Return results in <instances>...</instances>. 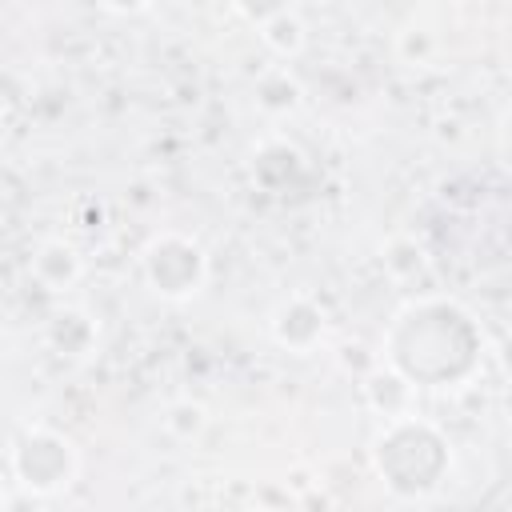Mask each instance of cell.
Here are the masks:
<instances>
[{
    "label": "cell",
    "mask_w": 512,
    "mask_h": 512,
    "mask_svg": "<svg viewBox=\"0 0 512 512\" xmlns=\"http://www.w3.org/2000/svg\"><path fill=\"white\" fill-rule=\"evenodd\" d=\"M476 356H480V332L472 316L444 296H424L404 304L384 336V364L396 368L412 388L456 384L476 368Z\"/></svg>",
    "instance_id": "1"
},
{
    "label": "cell",
    "mask_w": 512,
    "mask_h": 512,
    "mask_svg": "<svg viewBox=\"0 0 512 512\" xmlns=\"http://www.w3.org/2000/svg\"><path fill=\"white\" fill-rule=\"evenodd\" d=\"M372 460L388 488H396L404 496H420L444 476L448 444L436 424H428L412 412H400V416H388L384 432L376 436Z\"/></svg>",
    "instance_id": "2"
},
{
    "label": "cell",
    "mask_w": 512,
    "mask_h": 512,
    "mask_svg": "<svg viewBox=\"0 0 512 512\" xmlns=\"http://www.w3.org/2000/svg\"><path fill=\"white\" fill-rule=\"evenodd\" d=\"M144 284L164 300H188L208 280V252L184 232H160L140 252Z\"/></svg>",
    "instance_id": "3"
},
{
    "label": "cell",
    "mask_w": 512,
    "mask_h": 512,
    "mask_svg": "<svg viewBox=\"0 0 512 512\" xmlns=\"http://www.w3.org/2000/svg\"><path fill=\"white\" fill-rule=\"evenodd\" d=\"M12 476L28 492H56L76 476V448L60 432L32 424L12 444Z\"/></svg>",
    "instance_id": "4"
},
{
    "label": "cell",
    "mask_w": 512,
    "mask_h": 512,
    "mask_svg": "<svg viewBox=\"0 0 512 512\" xmlns=\"http://www.w3.org/2000/svg\"><path fill=\"white\" fill-rule=\"evenodd\" d=\"M272 336L288 352H312L324 340V308L308 296H292L272 316Z\"/></svg>",
    "instance_id": "5"
},
{
    "label": "cell",
    "mask_w": 512,
    "mask_h": 512,
    "mask_svg": "<svg viewBox=\"0 0 512 512\" xmlns=\"http://www.w3.org/2000/svg\"><path fill=\"white\" fill-rule=\"evenodd\" d=\"M28 272H32V280H36L44 292H64V288H72V284L84 276V260H80V252H76L68 240L52 236V240H40V244L32 248Z\"/></svg>",
    "instance_id": "6"
},
{
    "label": "cell",
    "mask_w": 512,
    "mask_h": 512,
    "mask_svg": "<svg viewBox=\"0 0 512 512\" xmlns=\"http://www.w3.org/2000/svg\"><path fill=\"white\" fill-rule=\"evenodd\" d=\"M44 340L60 356H88L96 344V324L80 308H56L44 324Z\"/></svg>",
    "instance_id": "7"
},
{
    "label": "cell",
    "mask_w": 512,
    "mask_h": 512,
    "mask_svg": "<svg viewBox=\"0 0 512 512\" xmlns=\"http://www.w3.org/2000/svg\"><path fill=\"white\" fill-rule=\"evenodd\" d=\"M364 396L372 400V408L376 412H384V416H400V412H408V396H412V384L396 372V368H372L368 376H364Z\"/></svg>",
    "instance_id": "8"
},
{
    "label": "cell",
    "mask_w": 512,
    "mask_h": 512,
    "mask_svg": "<svg viewBox=\"0 0 512 512\" xmlns=\"http://www.w3.org/2000/svg\"><path fill=\"white\" fill-rule=\"evenodd\" d=\"M260 40H264L276 56L292 60V56H300V48H304L308 32H304V20L288 8V12H276V16H268V20L260 24Z\"/></svg>",
    "instance_id": "9"
},
{
    "label": "cell",
    "mask_w": 512,
    "mask_h": 512,
    "mask_svg": "<svg viewBox=\"0 0 512 512\" xmlns=\"http://www.w3.org/2000/svg\"><path fill=\"white\" fill-rule=\"evenodd\" d=\"M256 104H260L264 112H292V108L300 104V84H296L284 68L264 72L260 84H256Z\"/></svg>",
    "instance_id": "10"
},
{
    "label": "cell",
    "mask_w": 512,
    "mask_h": 512,
    "mask_svg": "<svg viewBox=\"0 0 512 512\" xmlns=\"http://www.w3.org/2000/svg\"><path fill=\"white\" fill-rule=\"evenodd\" d=\"M204 420H208V416H204V408H200V404H192V400H180V404H172V408H168V416H164V428L188 440V436H196V432L204 428Z\"/></svg>",
    "instance_id": "11"
},
{
    "label": "cell",
    "mask_w": 512,
    "mask_h": 512,
    "mask_svg": "<svg viewBox=\"0 0 512 512\" xmlns=\"http://www.w3.org/2000/svg\"><path fill=\"white\" fill-rule=\"evenodd\" d=\"M232 8H236L244 20H252V24H264L268 16H276V12H288V8H292V0H232Z\"/></svg>",
    "instance_id": "12"
},
{
    "label": "cell",
    "mask_w": 512,
    "mask_h": 512,
    "mask_svg": "<svg viewBox=\"0 0 512 512\" xmlns=\"http://www.w3.org/2000/svg\"><path fill=\"white\" fill-rule=\"evenodd\" d=\"M108 12H120V16H136L144 8H152V0H100Z\"/></svg>",
    "instance_id": "13"
},
{
    "label": "cell",
    "mask_w": 512,
    "mask_h": 512,
    "mask_svg": "<svg viewBox=\"0 0 512 512\" xmlns=\"http://www.w3.org/2000/svg\"><path fill=\"white\" fill-rule=\"evenodd\" d=\"M0 112H4V84H0Z\"/></svg>",
    "instance_id": "14"
}]
</instances>
